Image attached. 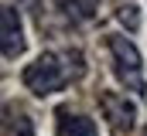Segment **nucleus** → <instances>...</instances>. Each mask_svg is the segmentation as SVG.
<instances>
[{"label": "nucleus", "instance_id": "1", "mask_svg": "<svg viewBox=\"0 0 147 136\" xmlns=\"http://www.w3.org/2000/svg\"><path fill=\"white\" fill-rule=\"evenodd\" d=\"M86 68H82V55L79 51H62V55H55V51H45L41 58H34L31 65L24 68V85L34 92V95H55V92H62L72 78H79Z\"/></svg>", "mask_w": 147, "mask_h": 136}, {"label": "nucleus", "instance_id": "2", "mask_svg": "<svg viewBox=\"0 0 147 136\" xmlns=\"http://www.w3.org/2000/svg\"><path fill=\"white\" fill-rule=\"evenodd\" d=\"M110 55H113V75L127 92H147V78H144V61L140 51L130 37L123 34H110Z\"/></svg>", "mask_w": 147, "mask_h": 136}, {"label": "nucleus", "instance_id": "3", "mask_svg": "<svg viewBox=\"0 0 147 136\" xmlns=\"http://www.w3.org/2000/svg\"><path fill=\"white\" fill-rule=\"evenodd\" d=\"M99 105H103V116L110 119L113 133H130L134 126H137V105L127 99V95H120V92H103L99 95Z\"/></svg>", "mask_w": 147, "mask_h": 136}, {"label": "nucleus", "instance_id": "4", "mask_svg": "<svg viewBox=\"0 0 147 136\" xmlns=\"http://www.w3.org/2000/svg\"><path fill=\"white\" fill-rule=\"evenodd\" d=\"M0 41H3V58H17L24 51V31H21V17L10 3L0 7Z\"/></svg>", "mask_w": 147, "mask_h": 136}, {"label": "nucleus", "instance_id": "5", "mask_svg": "<svg viewBox=\"0 0 147 136\" xmlns=\"http://www.w3.org/2000/svg\"><path fill=\"white\" fill-rule=\"evenodd\" d=\"M58 136H96V123L89 116H75L69 109L58 112Z\"/></svg>", "mask_w": 147, "mask_h": 136}, {"label": "nucleus", "instance_id": "6", "mask_svg": "<svg viewBox=\"0 0 147 136\" xmlns=\"http://www.w3.org/2000/svg\"><path fill=\"white\" fill-rule=\"evenodd\" d=\"M58 3V10L75 21V24H82V21H89L92 14H96V7H99V0H55Z\"/></svg>", "mask_w": 147, "mask_h": 136}, {"label": "nucleus", "instance_id": "7", "mask_svg": "<svg viewBox=\"0 0 147 136\" xmlns=\"http://www.w3.org/2000/svg\"><path fill=\"white\" fill-rule=\"evenodd\" d=\"M116 17H120V24H123V27H130V31H137V27H140V17H137V7H134V3H130V7H120V14H116Z\"/></svg>", "mask_w": 147, "mask_h": 136}, {"label": "nucleus", "instance_id": "8", "mask_svg": "<svg viewBox=\"0 0 147 136\" xmlns=\"http://www.w3.org/2000/svg\"><path fill=\"white\" fill-rule=\"evenodd\" d=\"M17 3V10H28L31 17H41V0H10V7Z\"/></svg>", "mask_w": 147, "mask_h": 136}, {"label": "nucleus", "instance_id": "9", "mask_svg": "<svg viewBox=\"0 0 147 136\" xmlns=\"http://www.w3.org/2000/svg\"><path fill=\"white\" fill-rule=\"evenodd\" d=\"M144 136H147V129H144Z\"/></svg>", "mask_w": 147, "mask_h": 136}]
</instances>
